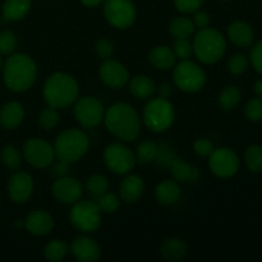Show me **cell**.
<instances>
[{
    "instance_id": "cell-43",
    "label": "cell",
    "mask_w": 262,
    "mask_h": 262,
    "mask_svg": "<svg viewBox=\"0 0 262 262\" xmlns=\"http://www.w3.org/2000/svg\"><path fill=\"white\" fill-rule=\"evenodd\" d=\"M204 0H174V5L182 13H194L201 8Z\"/></svg>"
},
{
    "instance_id": "cell-14",
    "label": "cell",
    "mask_w": 262,
    "mask_h": 262,
    "mask_svg": "<svg viewBox=\"0 0 262 262\" xmlns=\"http://www.w3.org/2000/svg\"><path fill=\"white\" fill-rule=\"evenodd\" d=\"M33 192V179L26 171H17L12 174L8 182V193L15 204L28 201Z\"/></svg>"
},
{
    "instance_id": "cell-10",
    "label": "cell",
    "mask_w": 262,
    "mask_h": 262,
    "mask_svg": "<svg viewBox=\"0 0 262 262\" xmlns=\"http://www.w3.org/2000/svg\"><path fill=\"white\" fill-rule=\"evenodd\" d=\"M104 163L114 174H127L135 168L136 156L129 147L120 142L110 143L104 151Z\"/></svg>"
},
{
    "instance_id": "cell-4",
    "label": "cell",
    "mask_w": 262,
    "mask_h": 262,
    "mask_svg": "<svg viewBox=\"0 0 262 262\" xmlns=\"http://www.w3.org/2000/svg\"><path fill=\"white\" fill-rule=\"evenodd\" d=\"M90 140L86 133L77 128L60 132L54 143L55 158L68 164L81 160L89 151Z\"/></svg>"
},
{
    "instance_id": "cell-39",
    "label": "cell",
    "mask_w": 262,
    "mask_h": 262,
    "mask_svg": "<svg viewBox=\"0 0 262 262\" xmlns=\"http://www.w3.org/2000/svg\"><path fill=\"white\" fill-rule=\"evenodd\" d=\"M245 114L247 119L252 122H261L262 120V97H255L251 99L246 104Z\"/></svg>"
},
{
    "instance_id": "cell-13",
    "label": "cell",
    "mask_w": 262,
    "mask_h": 262,
    "mask_svg": "<svg viewBox=\"0 0 262 262\" xmlns=\"http://www.w3.org/2000/svg\"><path fill=\"white\" fill-rule=\"evenodd\" d=\"M210 170L220 178L233 177L239 169V159L233 150L228 147L214 148L209 155Z\"/></svg>"
},
{
    "instance_id": "cell-31",
    "label": "cell",
    "mask_w": 262,
    "mask_h": 262,
    "mask_svg": "<svg viewBox=\"0 0 262 262\" xmlns=\"http://www.w3.org/2000/svg\"><path fill=\"white\" fill-rule=\"evenodd\" d=\"M159 146L152 141H143L137 146L136 150V161L140 164H150L151 161H155L156 155H158Z\"/></svg>"
},
{
    "instance_id": "cell-21",
    "label": "cell",
    "mask_w": 262,
    "mask_h": 262,
    "mask_svg": "<svg viewBox=\"0 0 262 262\" xmlns=\"http://www.w3.org/2000/svg\"><path fill=\"white\" fill-rule=\"evenodd\" d=\"M25 119V109L17 101L5 104L0 109V125L5 129H14Z\"/></svg>"
},
{
    "instance_id": "cell-8",
    "label": "cell",
    "mask_w": 262,
    "mask_h": 262,
    "mask_svg": "<svg viewBox=\"0 0 262 262\" xmlns=\"http://www.w3.org/2000/svg\"><path fill=\"white\" fill-rule=\"evenodd\" d=\"M69 220L79 232L94 233L101 225V211L96 202L77 201L72 207Z\"/></svg>"
},
{
    "instance_id": "cell-49",
    "label": "cell",
    "mask_w": 262,
    "mask_h": 262,
    "mask_svg": "<svg viewBox=\"0 0 262 262\" xmlns=\"http://www.w3.org/2000/svg\"><path fill=\"white\" fill-rule=\"evenodd\" d=\"M105 0H81V3L83 5H86V7H90V8H95L97 7V5H100L101 3H104Z\"/></svg>"
},
{
    "instance_id": "cell-40",
    "label": "cell",
    "mask_w": 262,
    "mask_h": 262,
    "mask_svg": "<svg viewBox=\"0 0 262 262\" xmlns=\"http://www.w3.org/2000/svg\"><path fill=\"white\" fill-rule=\"evenodd\" d=\"M228 68H229L230 73L234 76L243 74L248 68V58L243 54H235V55L230 56L229 61H228Z\"/></svg>"
},
{
    "instance_id": "cell-3",
    "label": "cell",
    "mask_w": 262,
    "mask_h": 262,
    "mask_svg": "<svg viewBox=\"0 0 262 262\" xmlns=\"http://www.w3.org/2000/svg\"><path fill=\"white\" fill-rule=\"evenodd\" d=\"M78 83L71 74L56 72L43 84L42 95L46 104L55 109H66L78 99Z\"/></svg>"
},
{
    "instance_id": "cell-36",
    "label": "cell",
    "mask_w": 262,
    "mask_h": 262,
    "mask_svg": "<svg viewBox=\"0 0 262 262\" xmlns=\"http://www.w3.org/2000/svg\"><path fill=\"white\" fill-rule=\"evenodd\" d=\"M59 120H60V117H59V113L56 112L55 107L48 106L40 113L38 124H40V127L42 129L51 130L59 124Z\"/></svg>"
},
{
    "instance_id": "cell-29",
    "label": "cell",
    "mask_w": 262,
    "mask_h": 262,
    "mask_svg": "<svg viewBox=\"0 0 262 262\" xmlns=\"http://www.w3.org/2000/svg\"><path fill=\"white\" fill-rule=\"evenodd\" d=\"M241 90L237 86H227L222 92H220L219 96V105L223 110L225 112H229L237 107V105L241 101Z\"/></svg>"
},
{
    "instance_id": "cell-47",
    "label": "cell",
    "mask_w": 262,
    "mask_h": 262,
    "mask_svg": "<svg viewBox=\"0 0 262 262\" xmlns=\"http://www.w3.org/2000/svg\"><path fill=\"white\" fill-rule=\"evenodd\" d=\"M68 169H69L68 163L59 160V163L56 164L55 168H54V173L58 174L59 177H64V176H67V173H68Z\"/></svg>"
},
{
    "instance_id": "cell-48",
    "label": "cell",
    "mask_w": 262,
    "mask_h": 262,
    "mask_svg": "<svg viewBox=\"0 0 262 262\" xmlns=\"http://www.w3.org/2000/svg\"><path fill=\"white\" fill-rule=\"evenodd\" d=\"M159 94H160V96L164 97V99H169V97L171 96V94H173V89H171L170 84L164 82V83H161L160 86H159Z\"/></svg>"
},
{
    "instance_id": "cell-12",
    "label": "cell",
    "mask_w": 262,
    "mask_h": 262,
    "mask_svg": "<svg viewBox=\"0 0 262 262\" xmlns=\"http://www.w3.org/2000/svg\"><path fill=\"white\" fill-rule=\"evenodd\" d=\"M23 156L33 168H48L55 158L54 146L41 138H30L23 145Z\"/></svg>"
},
{
    "instance_id": "cell-44",
    "label": "cell",
    "mask_w": 262,
    "mask_h": 262,
    "mask_svg": "<svg viewBox=\"0 0 262 262\" xmlns=\"http://www.w3.org/2000/svg\"><path fill=\"white\" fill-rule=\"evenodd\" d=\"M193 148L194 152H196L197 155L201 156V158H206V156H209L210 154L212 152L214 145H212L211 141L207 140V138H199V140L194 141Z\"/></svg>"
},
{
    "instance_id": "cell-38",
    "label": "cell",
    "mask_w": 262,
    "mask_h": 262,
    "mask_svg": "<svg viewBox=\"0 0 262 262\" xmlns=\"http://www.w3.org/2000/svg\"><path fill=\"white\" fill-rule=\"evenodd\" d=\"M17 46V36L9 30H4L0 32V54L2 55H10L15 50Z\"/></svg>"
},
{
    "instance_id": "cell-27",
    "label": "cell",
    "mask_w": 262,
    "mask_h": 262,
    "mask_svg": "<svg viewBox=\"0 0 262 262\" xmlns=\"http://www.w3.org/2000/svg\"><path fill=\"white\" fill-rule=\"evenodd\" d=\"M187 251H188V248H187L186 242L179 239V238H169V239L164 241L160 247L161 255L168 261L182 260V258L186 257Z\"/></svg>"
},
{
    "instance_id": "cell-37",
    "label": "cell",
    "mask_w": 262,
    "mask_h": 262,
    "mask_svg": "<svg viewBox=\"0 0 262 262\" xmlns=\"http://www.w3.org/2000/svg\"><path fill=\"white\" fill-rule=\"evenodd\" d=\"M171 49L177 58L181 60H188L193 54V43L188 38H176V42Z\"/></svg>"
},
{
    "instance_id": "cell-45",
    "label": "cell",
    "mask_w": 262,
    "mask_h": 262,
    "mask_svg": "<svg viewBox=\"0 0 262 262\" xmlns=\"http://www.w3.org/2000/svg\"><path fill=\"white\" fill-rule=\"evenodd\" d=\"M250 59L255 71L262 74V40L258 41V42L252 48Z\"/></svg>"
},
{
    "instance_id": "cell-32",
    "label": "cell",
    "mask_w": 262,
    "mask_h": 262,
    "mask_svg": "<svg viewBox=\"0 0 262 262\" xmlns=\"http://www.w3.org/2000/svg\"><path fill=\"white\" fill-rule=\"evenodd\" d=\"M245 161L247 168L252 173H261L262 171V146L252 145L246 150Z\"/></svg>"
},
{
    "instance_id": "cell-9",
    "label": "cell",
    "mask_w": 262,
    "mask_h": 262,
    "mask_svg": "<svg viewBox=\"0 0 262 262\" xmlns=\"http://www.w3.org/2000/svg\"><path fill=\"white\" fill-rule=\"evenodd\" d=\"M104 17L113 27L125 30L135 23L137 9L132 0H105Z\"/></svg>"
},
{
    "instance_id": "cell-51",
    "label": "cell",
    "mask_w": 262,
    "mask_h": 262,
    "mask_svg": "<svg viewBox=\"0 0 262 262\" xmlns=\"http://www.w3.org/2000/svg\"><path fill=\"white\" fill-rule=\"evenodd\" d=\"M3 68V60H2V54H0V71H2Z\"/></svg>"
},
{
    "instance_id": "cell-46",
    "label": "cell",
    "mask_w": 262,
    "mask_h": 262,
    "mask_svg": "<svg viewBox=\"0 0 262 262\" xmlns=\"http://www.w3.org/2000/svg\"><path fill=\"white\" fill-rule=\"evenodd\" d=\"M210 14L205 10H199V12L194 14L193 17V25L194 27L199 28V30H202V28L209 27L210 25Z\"/></svg>"
},
{
    "instance_id": "cell-26",
    "label": "cell",
    "mask_w": 262,
    "mask_h": 262,
    "mask_svg": "<svg viewBox=\"0 0 262 262\" xmlns=\"http://www.w3.org/2000/svg\"><path fill=\"white\" fill-rule=\"evenodd\" d=\"M155 89L156 87L152 79L147 76H143V74L133 77L129 82V92L136 99H148V97L152 96Z\"/></svg>"
},
{
    "instance_id": "cell-41",
    "label": "cell",
    "mask_w": 262,
    "mask_h": 262,
    "mask_svg": "<svg viewBox=\"0 0 262 262\" xmlns=\"http://www.w3.org/2000/svg\"><path fill=\"white\" fill-rule=\"evenodd\" d=\"M176 158V154L168 145H160L158 148V155L155 158V163L158 165L163 166V168H169L171 161Z\"/></svg>"
},
{
    "instance_id": "cell-30",
    "label": "cell",
    "mask_w": 262,
    "mask_h": 262,
    "mask_svg": "<svg viewBox=\"0 0 262 262\" xmlns=\"http://www.w3.org/2000/svg\"><path fill=\"white\" fill-rule=\"evenodd\" d=\"M69 252V247L64 241H51L43 248V256L46 260L58 262L61 261Z\"/></svg>"
},
{
    "instance_id": "cell-52",
    "label": "cell",
    "mask_w": 262,
    "mask_h": 262,
    "mask_svg": "<svg viewBox=\"0 0 262 262\" xmlns=\"http://www.w3.org/2000/svg\"><path fill=\"white\" fill-rule=\"evenodd\" d=\"M222 2H228V0H222Z\"/></svg>"
},
{
    "instance_id": "cell-19",
    "label": "cell",
    "mask_w": 262,
    "mask_h": 262,
    "mask_svg": "<svg viewBox=\"0 0 262 262\" xmlns=\"http://www.w3.org/2000/svg\"><path fill=\"white\" fill-rule=\"evenodd\" d=\"M143 191H145V183L141 177L136 174L125 177L119 186V193L123 201L128 204H135L142 197Z\"/></svg>"
},
{
    "instance_id": "cell-23",
    "label": "cell",
    "mask_w": 262,
    "mask_h": 262,
    "mask_svg": "<svg viewBox=\"0 0 262 262\" xmlns=\"http://www.w3.org/2000/svg\"><path fill=\"white\" fill-rule=\"evenodd\" d=\"M31 0H5L3 5V20L15 22L20 20L30 13Z\"/></svg>"
},
{
    "instance_id": "cell-16",
    "label": "cell",
    "mask_w": 262,
    "mask_h": 262,
    "mask_svg": "<svg viewBox=\"0 0 262 262\" xmlns=\"http://www.w3.org/2000/svg\"><path fill=\"white\" fill-rule=\"evenodd\" d=\"M82 184L73 177L64 176L53 184V194L63 204H76L82 196Z\"/></svg>"
},
{
    "instance_id": "cell-50",
    "label": "cell",
    "mask_w": 262,
    "mask_h": 262,
    "mask_svg": "<svg viewBox=\"0 0 262 262\" xmlns=\"http://www.w3.org/2000/svg\"><path fill=\"white\" fill-rule=\"evenodd\" d=\"M255 92L258 97H262V79L255 83Z\"/></svg>"
},
{
    "instance_id": "cell-34",
    "label": "cell",
    "mask_w": 262,
    "mask_h": 262,
    "mask_svg": "<svg viewBox=\"0 0 262 262\" xmlns=\"http://www.w3.org/2000/svg\"><path fill=\"white\" fill-rule=\"evenodd\" d=\"M96 204L101 212H105V214H113V212H115L119 209L120 200L117 194L105 192L101 196L97 197Z\"/></svg>"
},
{
    "instance_id": "cell-11",
    "label": "cell",
    "mask_w": 262,
    "mask_h": 262,
    "mask_svg": "<svg viewBox=\"0 0 262 262\" xmlns=\"http://www.w3.org/2000/svg\"><path fill=\"white\" fill-rule=\"evenodd\" d=\"M74 117L83 128H94L104 120L105 110L101 102L92 96H84L76 100Z\"/></svg>"
},
{
    "instance_id": "cell-24",
    "label": "cell",
    "mask_w": 262,
    "mask_h": 262,
    "mask_svg": "<svg viewBox=\"0 0 262 262\" xmlns=\"http://www.w3.org/2000/svg\"><path fill=\"white\" fill-rule=\"evenodd\" d=\"M169 169H170L174 181L177 182H183V183H186V182H196L200 177L199 169L196 166L189 165L183 159H174Z\"/></svg>"
},
{
    "instance_id": "cell-7",
    "label": "cell",
    "mask_w": 262,
    "mask_h": 262,
    "mask_svg": "<svg viewBox=\"0 0 262 262\" xmlns=\"http://www.w3.org/2000/svg\"><path fill=\"white\" fill-rule=\"evenodd\" d=\"M173 81L181 91L192 94L204 89L206 83V74L201 67L188 59V60H182L174 68Z\"/></svg>"
},
{
    "instance_id": "cell-28",
    "label": "cell",
    "mask_w": 262,
    "mask_h": 262,
    "mask_svg": "<svg viewBox=\"0 0 262 262\" xmlns=\"http://www.w3.org/2000/svg\"><path fill=\"white\" fill-rule=\"evenodd\" d=\"M193 20L187 17H176L169 25V31L176 38H188L194 32Z\"/></svg>"
},
{
    "instance_id": "cell-1",
    "label": "cell",
    "mask_w": 262,
    "mask_h": 262,
    "mask_svg": "<svg viewBox=\"0 0 262 262\" xmlns=\"http://www.w3.org/2000/svg\"><path fill=\"white\" fill-rule=\"evenodd\" d=\"M104 122L107 130L114 137L124 142H132L141 133V119L133 106L125 102H118L105 112Z\"/></svg>"
},
{
    "instance_id": "cell-42",
    "label": "cell",
    "mask_w": 262,
    "mask_h": 262,
    "mask_svg": "<svg viewBox=\"0 0 262 262\" xmlns=\"http://www.w3.org/2000/svg\"><path fill=\"white\" fill-rule=\"evenodd\" d=\"M95 51H96L99 58L107 60L113 55V53H114V46H113L112 41L106 40V38H101L95 45Z\"/></svg>"
},
{
    "instance_id": "cell-5",
    "label": "cell",
    "mask_w": 262,
    "mask_h": 262,
    "mask_svg": "<svg viewBox=\"0 0 262 262\" xmlns=\"http://www.w3.org/2000/svg\"><path fill=\"white\" fill-rule=\"evenodd\" d=\"M227 42L222 33L214 28H202L193 41V53L204 64H214L224 56Z\"/></svg>"
},
{
    "instance_id": "cell-17",
    "label": "cell",
    "mask_w": 262,
    "mask_h": 262,
    "mask_svg": "<svg viewBox=\"0 0 262 262\" xmlns=\"http://www.w3.org/2000/svg\"><path fill=\"white\" fill-rule=\"evenodd\" d=\"M71 252L74 258L81 262H94L101 256L99 245L92 238L79 235L71 245Z\"/></svg>"
},
{
    "instance_id": "cell-25",
    "label": "cell",
    "mask_w": 262,
    "mask_h": 262,
    "mask_svg": "<svg viewBox=\"0 0 262 262\" xmlns=\"http://www.w3.org/2000/svg\"><path fill=\"white\" fill-rule=\"evenodd\" d=\"M155 196L161 205H173L181 197V187L177 183V181L166 179L158 184Z\"/></svg>"
},
{
    "instance_id": "cell-15",
    "label": "cell",
    "mask_w": 262,
    "mask_h": 262,
    "mask_svg": "<svg viewBox=\"0 0 262 262\" xmlns=\"http://www.w3.org/2000/svg\"><path fill=\"white\" fill-rule=\"evenodd\" d=\"M100 78L110 89H122L129 81V73L122 63L107 59L100 67Z\"/></svg>"
},
{
    "instance_id": "cell-2",
    "label": "cell",
    "mask_w": 262,
    "mask_h": 262,
    "mask_svg": "<svg viewBox=\"0 0 262 262\" xmlns=\"http://www.w3.org/2000/svg\"><path fill=\"white\" fill-rule=\"evenodd\" d=\"M37 77V67L26 54H10L3 67L4 83L10 91L25 92L32 87Z\"/></svg>"
},
{
    "instance_id": "cell-18",
    "label": "cell",
    "mask_w": 262,
    "mask_h": 262,
    "mask_svg": "<svg viewBox=\"0 0 262 262\" xmlns=\"http://www.w3.org/2000/svg\"><path fill=\"white\" fill-rule=\"evenodd\" d=\"M25 227L31 234L33 235H46L53 230L54 219L50 214L42 210H35L30 212L25 220Z\"/></svg>"
},
{
    "instance_id": "cell-20",
    "label": "cell",
    "mask_w": 262,
    "mask_h": 262,
    "mask_svg": "<svg viewBox=\"0 0 262 262\" xmlns=\"http://www.w3.org/2000/svg\"><path fill=\"white\" fill-rule=\"evenodd\" d=\"M228 37L235 46L247 48L255 40V32L247 22L235 20L228 27Z\"/></svg>"
},
{
    "instance_id": "cell-35",
    "label": "cell",
    "mask_w": 262,
    "mask_h": 262,
    "mask_svg": "<svg viewBox=\"0 0 262 262\" xmlns=\"http://www.w3.org/2000/svg\"><path fill=\"white\" fill-rule=\"evenodd\" d=\"M86 189L92 196L99 197L109 191V181L104 176H92L86 181Z\"/></svg>"
},
{
    "instance_id": "cell-33",
    "label": "cell",
    "mask_w": 262,
    "mask_h": 262,
    "mask_svg": "<svg viewBox=\"0 0 262 262\" xmlns=\"http://www.w3.org/2000/svg\"><path fill=\"white\" fill-rule=\"evenodd\" d=\"M0 156H2V161L4 163V165L13 171L18 170L22 164V156L14 146H5L2 150Z\"/></svg>"
},
{
    "instance_id": "cell-22",
    "label": "cell",
    "mask_w": 262,
    "mask_h": 262,
    "mask_svg": "<svg viewBox=\"0 0 262 262\" xmlns=\"http://www.w3.org/2000/svg\"><path fill=\"white\" fill-rule=\"evenodd\" d=\"M148 59L150 63L155 67L156 69L160 71H168V69L173 68L176 64L177 56L174 54L173 49L165 45L155 46L152 50L148 54Z\"/></svg>"
},
{
    "instance_id": "cell-6",
    "label": "cell",
    "mask_w": 262,
    "mask_h": 262,
    "mask_svg": "<svg viewBox=\"0 0 262 262\" xmlns=\"http://www.w3.org/2000/svg\"><path fill=\"white\" fill-rule=\"evenodd\" d=\"M176 110L168 99L156 97L150 100L143 109V122L152 132L160 133L173 125Z\"/></svg>"
}]
</instances>
